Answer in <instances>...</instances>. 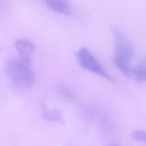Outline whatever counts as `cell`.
<instances>
[{"label":"cell","instance_id":"obj_7","mask_svg":"<svg viewBox=\"0 0 146 146\" xmlns=\"http://www.w3.org/2000/svg\"><path fill=\"white\" fill-rule=\"evenodd\" d=\"M43 117L46 120L51 121H58L60 120L62 117L61 112L58 110L48 111L44 112Z\"/></svg>","mask_w":146,"mask_h":146},{"label":"cell","instance_id":"obj_1","mask_svg":"<svg viewBox=\"0 0 146 146\" xmlns=\"http://www.w3.org/2000/svg\"><path fill=\"white\" fill-rule=\"evenodd\" d=\"M6 71L13 87L19 92L29 90L34 82V73L31 67V60L19 56L9 59Z\"/></svg>","mask_w":146,"mask_h":146},{"label":"cell","instance_id":"obj_4","mask_svg":"<svg viewBox=\"0 0 146 146\" xmlns=\"http://www.w3.org/2000/svg\"><path fill=\"white\" fill-rule=\"evenodd\" d=\"M15 47L20 58L31 60V56L35 50V46L31 42L27 39H20L15 42Z\"/></svg>","mask_w":146,"mask_h":146},{"label":"cell","instance_id":"obj_5","mask_svg":"<svg viewBox=\"0 0 146 146\" xmlns=\"http://www.w3.org/2000/svg\"><path fill=\"white\" fill-rule=\"evenodd\" d=\"M46 5L54 11L68 15L71 13V7L67 0H43Z\"/></svg>","mask_w":146,"mask_h":146},{"label":"cell","instance_id":"obj_9","mask_svg":"<svg viewBox=\"0 0 146 146\" xmlns=\"http://www.w3.org/2000/svg\"><path fill=\"white\" fill-rule=\"evenodd\" d=\"M111 146H113V145H111Z\"/></svg>","mask_w":146,"mask_h":146},{"label":"cell","instance_id":"obj_2","mask_svg":"<svg viewBox=\"0 0 146 146\" xmlns=\"http://www.w3.org/2000/svg\"><path fill=\"white\" fill-rule=\"evenodd\" d=\"M112 36L115 46L113 62L124 75L129 76L132 72L131 60L133 55L132 43L128 37L119 29L113 28Z\"/></svg>","mask_w":146,"mask_h":146},{"label":"cell","instance_id":"obj_8","mask_svg":"<svg viewBox=\"0 0 146 146\" xmlns=\"http://www.w3.org/2000/svg\"><path fill=\"white\" fill-rule=\"evenodd\" d=\"M132 136L135 140L140 142L145 141L146 140L145 133L142 131H135L132 133Z\"/></svg>","mask_w":146,"mask_h":146},{"label":"cell","instance_id":"obj_6","mask_svg":"<svg viewBox=\"0 0 146 146\" xmlns=\"http://www.w3.org/2000/svg\"><path fill=\"white\" fill-rule=\"evenodd\" d=\"M132 74L134 75L135 79L137 83H142L144 82L146 79L145 60H143L135 69L132 70Z\"/></svg>","mask_w":146,"mask_h":146},{"label":"cell","instance_id":"obj_3","mask_svg":"<svg viewBox=\"0 0 146 146\" xmlns=\"http://www.w3.org/2000/svg\"><path fill=\"white\" fill-rule=\"evenodd\" d=\"M76 57L79 63L84 68L97 74L110 82H114L113 78L104 69L87 48H80L76 54Z\"/></svg>","mask_w":146,"mask_h":146}]
</instances>
